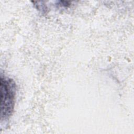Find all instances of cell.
Returning <instances> with one entry per match:
<instances>
[{
  "instance_id": "cell-1",
  "label": "cell",
  "mask_w": 134,
  "mask_h": 134,
  "mask_svg": "<svg viewBox=\"0 0 134 134\" xmlns=\"http://www.w3.org/2000/svg\"><path fill=\"white\" fill-rule=\"evenodd\" d=\"M15 83L12 79L1 77V119L8 118L12 114L15 98Z\"/></svg>"
}]
</instances>
